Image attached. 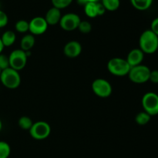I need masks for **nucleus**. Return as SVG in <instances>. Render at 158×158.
I'll list each match as a JSON object with an SVG mask.
<instances>
[{"instance_id": "nucleus-1", "label": "nucleus", "mask_w": 158, "mask_h": 158, "mask_svg": "<svg viewBox=\"0 0 158 158\" xmlns=\"http://www.w3.org/2000/svg\"><path fill=\"white\" fill-rule=\"evenodd\" d=\"M139 49L147 54H153L158 50V36L151 29L143 31L139 39Z\"/></svg>"}, {"instance_id": "nucleus-2", "label": "nucleus", "mask_w": 158, "mask_h": 158, "mask_svg": "<svg viewBox=\"0 0 158 158\" xmlns=\"http://www.w3.org/2000/svg\"><path fill=\"white\" fill-rule=\"evenodd\" d=\"M0 81L5 87L14 89L19 86L21 83V77L19 71L9 67L2 71L0 74Z\"/></svg>"}, {"instance_id": "nucleus-3", "label": "nucleus", "mask_w": 158, "mask_h": 158, "mask_svg": "<svg viewBox=\"0 0 158 158\" xmlns=\"http://www.w3.org/2000/svg\"><path fill=\"white\" fill-rule=\"evenodd\" d=\"M106 66L108 71L116 77L127 76L131 68L126 60L119 57H115L110 60Z\"/></svg>"}, {"instance_id": "nucleus-4", "label": "nucleus", "mask_w": 158, "mask_h": 158, "mask_svg": "<svg viewBox=\"0 0 158 158\" xmlns=\"http://www.w3.org/2000/svg\"><path fill=\"white\" fill-rule=\"evenodd\" d=\"M151 69L145 65H138V66L131 67L128 73V77L131 82L137 84H142L149 81Z\"/></svg>"}, {"instance_id": "nucleus-5", "label": "nucleus", "mask_w": 158, "mask_h": 158, "mask_svg": "<svg viewBox=\"0 0 158 158\" xmlns=\"http://www.w3.org/2000/svg\"><path fill=\"white\" fill-rule=\"evenodd\" d=\"M142 106L143 110L150 116L158 114V95L154 92L146 93L142 97Z\"/></svg>"}, {"instance_id": "nucleus-6", "label": "nucleus", "mask_w": 158, "mask_h": 158, "mask_svg": "<svg viewBox=\"0 0 158 158\" xmlns=\"http://www.w3.org/2000/svg\"><path fill=\"white\" fill-rule=\"evenodd\" d=\"M29 131L32 138L37 140H42L46 139L50 135L51 127L47 122L37 121L33 123Z\"/></svg>"}, {"instance_id": "nucleus-7", "label": "nucleus", "mask_w": 158, "mask_h": 158, "mask_svg": "<svg viewBox=\"0 0 158 158\" xmlns=\"http://www.w3.org/2000/svg\"><path fill=\"white\" fill-rule=\"evenodd\" d=\"M91 87L94 94L100 98H107L113 92L112 86L105 79H96L92 83Z\"/></svg>"}, {"instance_id": "nucleus-8", "label": "nucleus", "mask_w": 158, "mask_h": 158, "mask_svg": "<svg viewBox=\"0 0 158 158\" xmlns=\"http://www.w3.org/2000/svg\"><path fill=\"white\" fill-rule=\"evenodd\" d=\"M28 56L25 51L21 49H15L9 56V66L17 71L24 69L27 63Z\"/></svg>"}, {"instance_id": "nucleus-9", "label": "nucleus", "mask_w": 158, "mask_h": 158, "mask_svg": "<svg viewBox=\"0 0 158 158\" xmlns=\"http://www.w3.org/2000/svg\"><path fill=\"white\" fill-rule=\"evenodd\" d=\"M80 22H81L80 17L77 14L70 12L62 15L59 24L63 30L71 32L78 29Z\"/></svg>"}, {"instance_id": "nucleus-10", "label": "nucleus", "mask_w": 158, "mask_h": 158, "mask_svg": "<svg viewBox=\"0 0 158 158\" xmlns=\"http://www.w3.org/2000/svg\"><path fill=\"white\" fill-rule=\"evenodd\" d=\"M29 31L33 35H40L45 33L49 26L44 17L41 16L34 17L29 22Z\"/></svg>"}, {"instance_id": "nucleus-11", "label": "nucleus", "mask_w": 158, "mask_h": 158, "mask_svg": "<svg viewBox=\"0 0 158 158\" xmlns=\"http://www.w3.org/2000/svg\"><path fill=\"white\" fill-rule=\"evenodd\" d=\"M82 46L78 41L72 40L66 43L63 48V53L69 58H77L81 54Z\"/></svg>"}, {"instance_id": "nucleus-12", "label": "nucleus", "mask_w": 158, "mask_h": 158, "mask_svg": "<svg viewBox=\"0 0 158 158\" xmlns=\"http://www.w3.org/2000/svg\"><path fill=\"white\" fill-rule=\"evenodd\" d=\"M144 59V53L140 49H133L128 53L127 56V62L131 67L140 65Z\"/></svg>"}, {"instance_id": "nucleus-13", "label": "nucleus", "mask_w": 158, "mask_h": 158, "mask_svg": "<svg viewBox=\"0 0 158 158\" xmlns=\"http://www.w3.org/2000/svg\"><path fill=\"white\" fill-rule=\"evenodd\" d=\"M61 17L62 14L60 9L52 6L47 11L44 18L47 23L48 26H55V25L60 23Z\"/></svg>"}, {"instance_id": "nucleus-14", "label": "nucleus", "mask_w": 158, "mask_h": 158, "mask_svg": "<svg viewBox=\"0 0 158 158\" xmlns=\"http://www.w3.org/2000/svg\"><path fill=\"white\" fill-rule=\"evenodd\" d=\"M35 43V36L32 34H27L22 38L21 42H20V49L25 52L30 51L34 46Z\"/></svg>"}, {"instance_id": "nucleus-15", "label": "nucleus", "mask_w": 158, "mask_h": 158, "mask_svg": "<svg viewBox=\"0 0 158 158\" xmlns=\"http://www.w3.org/2000/svg\"><path fill=\"white\" fill-rule=\"evenodd\" d=\"M2 43L4 47H9L15 43L16 40V35L13 31L7 30L3 32L1 38Z\"/></svg>"}, {"instance_id": "nucleus-16", "label": "nucleus", "mask_w": 158, "mask_h": 158, "mask_svg": "<svg viewBox=\"0 0 158 158\" xmlns=\"http://www.w3.org/2000/svg\"><path fill=\"white\" fill-rule=\"evenodd\" d=\"M134 9L139 11H146L151 7L154 0H130Z\"/></svg>"}, {"instance_id": "nucleus-17", "label": "nucleus", "mask_w": 158, "mask_h": 158, "mask_svg": "<svg viewBox=\"0 0 158 158\" xmlns=\"http://www.w3.org/2000/svg\"><path fill=\"white\" fill-rule=\"evenodd\" d=\"M98 2H89L84 6L85 14L89 18H96L98 15Z\"/></svg>"}, {"instance_id": "nucleus-18", "label": "nucleus", "mask_w": 158, "mask_h": 158, "mask_svg": "<svg viewBox=\"0 0 158 158\" xmlns=\"http://www.w3.org/2000/svg\"><path fill=\"white\" fill-rule=\"evenodd\" d=\"M101 4L106 9V11L114 12L120 7V0H101Z\"/></svg>"}, {"instance_id": "nucleus-19", "label": "nucleus", "mask_w": 158, "mask_h": 158, "mask_svg": "<svg viewBox=\"0 0 158 158\" xmlns=\"http://www.w3.org/2000/svg\"><path fill=\"white\" fill-rule=\"evenodd\" d=\"M151 119V116H150L145 111H143V112H140L137 114V116L135 117V121L138 125L144 126L149 123Z\"/></svg>"}, {"instance_id": "nucleus-20", "label": "nucleus", "mask_w": 158, "mask_h": 158, "mask_svg": "<svg viewBox=\"0 0 158 158\" xmlns=\"http://www.w3.org/2000/svg\"><path fill=\"white\" fill-rule=\"evenodd\" d=\"M18 123L21 129L24 130V131H29L33 124V122H32V119L29 118L27 116H23L19 118Z\"/></svg>"}, {"instance_id": "nucleus-21", "label": "nucleus", "mask_w": 158, "mask_h": 158, "mask_svg": "<svg viewBox=\"0 0 158 158\" xmlns=\"http://www.w3.org/2000/svg\"><path fill=\"white\" fill-rule=\"evenodd\" d=\"M11 154V148L6 141H0V158H9Z\"/></svg>"}, {"instance_id": "nucleus-22", "label": "nucleus", "mask_w": 158, "mask_h": 158, "mask_svg": "<svg viewBox=\"0 0 158 158\" xmlns=\"http://www.w3.org/2000/svg\"><path fill=\"white\" fill-rule=\"evenodd\" d=\"M15 29L18 32H20V33H26V32H27L29 31V22L23 19L19 20L15 23Z\"/></svg>"}, {"instance_id": "nucleus-23", "label": "nucleus", "mask_w": 158, "mask_h": 158, "mask_svg": "<svg viewBox=\"0 0 158 158\" xmlns=\"http://www.w3.org/2000/svg\"><path fill=\"white\" fill-rule=\"evenodd\" d=\"M73 0H51V2H52L53 7L61 10V9L68 7L73 2Z\"/></svg>"}, {"instance_id": "nucleus-24", "label": "nucleus", "mask_w": 158, "mask_h": 158, "mask_svg": "<svg viewBox=\"0 0 158 158\" xmlns=\"http://www.w3.org/2000/svg\"><path fill=\"white\" fill-rule=\"evenodd\" d=\"M78 29L83 34H87L92 30V25L88 21H81L78 26Z\"/></svg>"}, {"instance_id": "nucleus-25", "label": "nucleus", "mask_w": 158, "mask_h": 158, "mask_svg": "<svg viewBox=\"0 0 158 158\" xmlns=\"http://www.w3.org/2000/svg\"><path fill=\"white\" fill-rule=\"evenodd\" d=\"M9 67H10L9 66V56H6L5 54L1 53L0 54V69L2 71Z\"/></svg>"}, {"instance_id": "nucleus-26", "label": "nucleus", "mask_w": 158, "mask_h": 158, "mask_svg": "<svg viewBox=\"0 0 158 158\" xmlns=\"http://www.w3.org/2000/svg\"><path fill=\"white\" fill-rule=\"evenodd\" d=\"M8 22H9L8 15H6V12L0 9V29L5 27L8 24Z\"/></svg>"}, {"instance_id": "nucleus-27", "label": "nucleus", "mask_w": 158, "mask_h": 158, "mask_svg": "<svg viewBox=\"0 0 158 158\" xmlns=\"http://www.w3.org/2000/svg\"><path fill=\"white\" fill-rule=\"evenodd\" d=\"M149 80L153 83H158V70H151L150 73Z\"/></svg>"}, {"instance_id": "nucleus-28", "label": "nucleus", "mask_w": 158, "mask_h": 158, "mask_svg": "<svg viewBox=\"0 0 158 158\" xmlns=\"http://www.w3.org/2000/svg\"><path fill=\"white\" fill-rule=\"evenodd\" d=\"M150 29L158 36V17L153 20L152 23H151V29Z\"/></svg>"}, {"instance_id": "nucleus-29", "label": "nucleus", "mask_w": 158, "mask_h": 158, "mask_svg": "<svg viewBox=\"0 0 158 158\" xmlns=\"http://www.w3.org/2000/svg\"><path fill=\"white\" fill-rule=\"evenodd\" d=\"M97 6H98V15H103V14L105 13V12H106V9H104V7H103V5L101 4V2L97 3Z\"/></svg>"}, {"instance_id": "nucleus-30", "label": "nucleus", "mask_w": 158, "mask_h": 158, "mask_svg": "<svg viewBox=\"0 0 158 158\" xmlns=\"http://www.w3.org/2000/svg\"><path fill=\"white\" fill-rule=\"evenodd\" d=\"M3 49H4V46H3L2 43L1 39H0V54H1L2 52L3 51Z\"/></svg>"}, {"instance_id": "nucleus-31", "label": "nucleus", "mask_w": 158, "mask_h": 158, "mask_svg": "<svg viewBox=\"0 0 158 158\" xmlns=\"http://www.w3.org/2000/svg\"><path fill=\"white\" fill-rule=\"evenodd\" d=\"M85 1H86L87 3H89V2H99L100 0H85Z\"/></svg>"}, {"instance_id": "nucleus-32", "label": "nucleus", "mask_w": 158, "mask_h": 158, "mask_svg": "<svg viewBox=\"0 0 158 158\" xmlns=\"http://www.w3.org/2000/svg\"><path fill=\"white\" fill-rule=\"evenodd\" d=\"M2 129V120H0V131Z\"/></svg>"}, {"instance_id": "nucleus-33", "label": "nucleus", "mask_w": 158, "mask_h": 158, "mask_svg": "<svg viewBox=\"0 0 158 158\" xmlns=\"http://www.w3.org/2000/svg\"><path fill=\"white\" fill-rule=\"evenodd\" d=\"M1 73H2V70H1V69H0V74H1Z\"/></svg>"}, {"instance_id": "nucleus-34", "label": "nucleus", "mask_w": 158, "mask_h": 158, "mask_svg": "<svg viewBox=\"0 0 158 158\" xmlns=\"http://www.w3.org/2000/svg\"><path fill=\"white\" fill-rule=\"evenodd\" d=\"M0 8H1V3H0Z\"/></svg>"}]
</instances>
